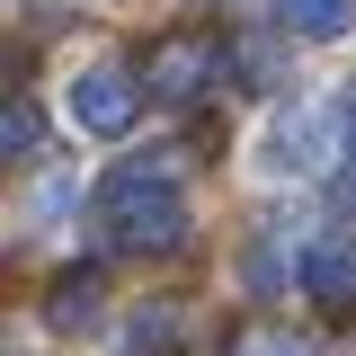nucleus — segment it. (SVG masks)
Wrapping results in <instances>:
<instances>
[{
    "label": "nucleus",
    "mask_w": 356,
    "mask_h": 356,
    "mask_svg": "<svg viewBox=\"0 0 356 356\" xmlns=\"http://www.w3.org/2000/svg\"><path fill=\"white\" fill-rule=\"evenodd\" d=\"M98 232L125 259H152V250L187 241V178H178L170 152H125L116 170L98 178Z\"/></svg>",
    "instance_id": "1"
},
{
    "label": "nucleus",
    "mask_w": 356,
    "mask_h": 356,
    "mask_svg": "<svg viewBox=\"0 0 356 356\" xmlns=\"http://www.w3.org/2000/svg\"><path fill=\"white\" fill-rule=\"evenodd\" d=\"M339 134H348V107L339 98H276L250 134V170L259 178H321L339 161Z\"/></svg>",
    "instance_id": "2"
},
{
    "label": "nucleus",
    "mask_w": 356,
    "mask_h": 356,
    "mask_svg": "<svg viewBox=\"0 0 356 356\" xmlns=\"http://www.w3.org/2000/svg\"><path fill=\"white\" fill-rule=\"evenodd\" d=\"M63 116H72V134H89V143H125L134 116H143V81H134L125 63H81L72 81H63Z\"/></svg>",
    "instance_id": "3"
},
{
    "label": "nucleus",
    "mask_w": 356,
    "mask_h": 356,
    "mask_svg": "<svg viewBox=\"0 0 356 356\" xmlns=\"http://www.w3.org/2000/svg\"><path fill=\"white\" fill-rule=\"evenodd\" d=\"M294 294H312V303H330V312L356 303V232H312V241H294Z\"/></svg>",
    "instance_id": "4"
},
{
    "label": "nucleus",
    "mask_w": 356,
    "mask_h": 356,
    "mask_svg": "<svg viewBox=\"0 0 356 356\" xmlns=\"http://www.w3.org/2000/svg\"><path fill=\"white\" fill-rule=\"evenodd\" d=\"M214 72H222V36H170L152 54V89L161 98H196Z\"/></svg>",
    "instance_id": "5"
},
{
    "label": "nucleus",
    "mask_w": 356,
    "mask_h": 356,
    "mask_svg": "<svg viewBox=\"0 0 356 356\" xmlns=\"http://www.w3.org/2000/svg\"><path fill=\"white\" fill-rule=\"evenodd\" d=\"M276 27L303 44H348L356 36V0H276Z\"/></svg>",
    "instance_id": "6"
},
{
    "label": "nucleus",
    "mask_w": 356,
    "mask_h": 356,
    "mask_svg": "<svg viewBox=\"0 0 356 356\" xmlns=\"http://www.w3.org/2000/svg\"><path fill=\"white\" fill-rule=\"evenodd\" d=\"M44 321H54V330H72V339H81V330H98V321H107V294H98V276H63V294L44 303Z\"/></svg>",
    "instance_id": "7"
},
{
    "label": "nucleus",
    "mask_w": 356,
    "mask_h": 356,
    "mask_svg": "<svg viewBox=\"0 0 356 356\" xmlns=\"http://www.w3.org/2000/svg\"><path fill=\"white\" fill-rule=\"evenodd\" d=\"M36 143H44V116L27 98H0V161H36Z\"/></svg>",
    "instance_id": "8"
},
{
    "label": "nucleus",
    "mask_w": 356,
    "mask_h": 356,
    "mask_svg": "<svg viewBox=\"0 0 356 356\" xmlns=\"http://www.w3.org/2000/svg\"><path fill=\"white\" fill-rule=\"evenodd\" d=\"M241 356H321V339H303V330H276V321H267V330H250V348Z\"/></svg>",
    "instance_id": "9"
}]
</instances>
